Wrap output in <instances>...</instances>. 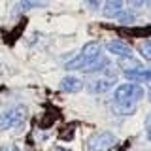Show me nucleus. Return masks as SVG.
I'll list each match as a JSON object with an SVG mask.
<instances>
[{
  "label": "nucleus",
  "instance_id": "23",
  "mask_svg": "<svg viewBox=\"0 0 151 151\" xmlns=\"http://www.w3.org/2000/svg\"><path fill=\"white\" fill-rule=\"evenodd\" d=\"M55 151H72V149H66V147H57Z\"/></svg>",
  "mask_w": 151,
  "mask_h": 151
},
{
  "label": "nucleus",
  "instance_id": "2",
  "mask_svg": "<svg viewBox=\"0 0 151 151\" xmlns=\"http://www.w3.org/2000/svg\"><path fill=\"white\" fill-rule=\"evenodd\" d=\"M89 151H110L115 145V136L111 132H96L87 142Z\"/></svg>",
  "mask_w": 151,
  "mask_h": 151
},
{
  "label": "nucleus",
  "instance_id": "24",
  "mask_svg": "<svg viewBox=\"0 0 151 151\" xmlns=\"http://www.w3.org/2000/svg\"><path fill=\"white\" fill-rule=\"evenodd\" d=\"M144 2H147V4H149V6H151V0H144Z\"/></svg>",
  "mask_w": 151,
  "mask_h": 151
},
{
  "label": "nucleus",
  "instance_id": "9",
  "mask_svg": "<svg viewBox=\"0 0 151 151\" xmlns=\"http://www.w3.org/2000/svg\"><path fill=\"white\" fill-rule=\"evenodd\" d=\"M100 44H98V42H89V44H85L83 45V49H81V55L85 57V59H94V57H98L100 55Z\"/></svg>",
  "mask_w": 151,
  "mask_h": 151
},
{
  "label": "nucleus",
  "instance_id": "11",
  "mask_svg": "<svg viewBox=\"0 0 151 151\" xmlns=\"http://www.w3.org/2000/svg\"><path fill=\"white\" fill-rule=\"evenodd\" d=\"M87 63H89V59H85V57L79 53L78 57H72L68 63H64V68L66 70H83Z\"/></svg>",
  "mask_w": 151,
  "mask_h": 151
},
{
  "label": "nucleus",
  "instance_id": "12",
  "mask_svg": "<svg viewBox=\"0 0 151 151\" xmlns=\"http://www.w3.org/2000/svg\"><path fill=\"white\" fill-rule=\"evenodd\" d=\"M57 117H59V111L53 110V108H47V113L40 119V123H38V125H40L42 129H49V127L57 121Z\"/></svg>",
  "mask_w": 151,
  "mask_h": 151
},
{
  "label": "nucleus",
  "instance_id": "5",
  "mask_svg": "<svg viewBox=\"0 0 151 151\" xmlns=\"http://www.w3.org/2000/svg\"><path fill=\"white\" fill-rule=\"evenodd\" d=\"M106 49L110 51V53L117 55V57H132V49L123 40H111L110 44L106 45Z\"/></svg>",
  "mask_w": 151,
  "mask_h": 151
},
{
  "label": "nucleus",
  "instance_id": "16",
  "mask_svg": "<svg viewBox=\"0 0 151 151\" xmlns=\"http://www.w3.org/2000/svg\"><path fill=\"white\" fill-rule=\"evenodd\" d=\"M138 51H140V55L144 57V59L151 60V40H145V42H142V44L138 45Z\"/></svg>",
  "mask_w": 151,
  "mask_h": 151
},
{
  "label": "nucleus",
  "instance_id": "8",
  "mask_svg": "<svg viewBox=\"0 0 151 151\" xmlns=\"http://www.w3.org/2000/svg\"><path fill=\"white\" fill-rule=\"evenodd\" d=\"M123 9V0H106L104 2V15L106 17H115Z\"/></svg>",
  "mask_w": 151,
  "mask_h": 151
},
{
  "label": "nucleus",
  "instance_id": "22",
  "mask_svg": "<svg viewBox=\"0 0 151 151\" xmlns=\"http://www.w3.org/2000/svg\"><path fill=\"white\" fill-rule=\"evenodd\" d=\"M145 81L151 83V70H147V74H145Z\"/></svg>",
  "mask_w": 151,
  "mask_h": 151
},
{
  "label": "nucleus",
  "instance_id": "14",
  "mask_svg": "<svg viewBox=\"0 0 151 151\" xmlns=\"http://www.w3.org/2000/svg\"><path fill=\"white\" fill-rule=\"evenodd\" d=\"M44 2L42 0H21V2L15 6V12H25V9H30V8H42Z\"/></svg>",
  "mask_w": 151,
  "mask_h": 151
},
{
  "label": "nucleus",
  "instance_id": "10",
  "mask_svg": "<svg viewBox=\"0 0 151 151\" xmlns=\"http://www.w3.org/2000/svg\"><path fill=\"white\" fill-rule=\"evenodd\" d=\"M108 66V59H104V57H94V59H91L87 64H85V72H96V70H102Z\"/></svg>",
  "mask_w": 151,
  "mask_h": 151
},
{
  "label": "nucleus",
  "instance_id": "18",
  "mask_svg": "<svg viewBox=\"0 0 151 151\" xmlns=\"http://www.w3.org/2000/svg\"><path fill=\"white\" fill-rule=\"evenodd\" d=\"M87 2H89V6H91L93 9H96L98 6H100V2H102V0H87Z\"/></svg>",
  "mask_w": 151,
  "mask_h": 151
},
{
  "label": "nucleus",
  "instance_id": "4",
  "mask_svg": "<svg viewBox=\"0 0 151 151\" xmlns=\"http://www.w3.org/2000/svg\"><path fill=\"white\" fill-rule=\"evenodd\" d=\"M117 83V78L113 74H110L106 78V76H102V78H94V79H91V81L87 83V89L91 93H106L108 89H111L113 85Z\"/></svg>",
  "mask_w": 151,
  "mask_h": 151
},
{
  "label": "nucleus",
  "instance_id": "25",
  "mask_svg": "<svg viewBox=\"0 0 151 151\" xmlns=\"http://www.w3.org/2000/svg\"><path fill=\"white\" fill-rule=\"evenodd\" d=\"M149 102H151V91H149Z\"/></svg>",
  "mask_w": 151,
  "mask_h": 151
},
{
  "label": "nucleus",
  "instance_id": "15",
  "mask_svg": "<svg viewBox=\"0 0 151 151\" xmlns=\"http://www.w3.org/2000/svg\"><path fill=\"white\" fill-rule=\"evenodd\" d=\"M74 130H76V125L74 123H70V125H66V127H63V129H60V132H59V136L63 140H72V136H74Z\"/></svg>",
  "mask_w": 151,
  "mask_h": 151
},
{
  "label": "nucleus",
  "instance_id": "6",
  "mask_svg": "<svg viewBox=\"0 0 151 151\" xmlns=\"http://www.w3.org/2000/svg\"><path fill=\"white\" fill-rule=\"evenodd\" d=\"M136 102H130V100H115L111 106V110L117 113V115H132L136 113Z\"/></svg>",
  "mask_w": 151,
  "mask_h": 151
},
{
  "label": "nucleus",
  "instance_id": "1",
  "mask_svg": "<svg viewBox=\"0 0 151 151\" xmlns=\"http://www.w3.org/2000/svg\"><path fill=\"white\" fill-rule=\"evenodd\" d=\"M27 119V108L25 106H15L12 110L0 113V130L8 129H19Z\"/></svg>",
  "mask_w": 151,
  "mask_h": 151
},
{
  "label": "nucleus",
  "instance_id": "21",
  "mask_svg": "<svg viewBox=\"0 0 151 151\" xmlns=\"http://www.w3.org/2000/svg\"><path fill=\"white\" fill-rule=\"evenodd\" d=\"M0 151H19V149H17V145H4Z\"/></svg>",
  "mask_w": 151,
  "mask_h": 151
},
{
  "label": "nucleus",
  "instance_id": "7",
  "mask_svg": "<svg viewBox=\"0 0 151 151\" xmlns=\"http://www.w3.org/2000/svg\"><path fill=\"white\" fill-rule=\"evenodd\" d=\"M60 89L66 93H76V91H81L83 89V81L76 76H66V78L60 79Z\"/></svg>",
  "mask_w": 151,
  "mask_h": 151
},
{
  "label": "nucleus",
  "instance_id": "13",
  "mask_svg": "<svg viewBox=\"0 0 151 151\" xmlns=\"http://www.w3.org/2000/svg\"><path fill=\"white\" fill-rule=\"evenodd\" d=\"M123 36H149L151 27H142V28H119Z\"/></svg>",
  "mask_w": 151,
  "mask_h": 151
},
{
  "label": "nucleus",
  "instance_id": "3",
  "mask_svg": "<svg viewBox=\"0 0 151 151\" xmlns=\"http://www.w3.org/2000/svg\"><path fill=\"white\" fill-rule=\"evenodd\" d=\"M144 96V89L136 83H123L115 89V100H130L138 102Z\"/></svg>",
  "mask_w": 151,
  "mask_h": 151
},
{
  "label": "nucleus",
  "instance_id": "19",
  "mask_svg": "<svg viewBox=\"0 0 151 151\" xmlns=\"http://www.w3.org/2000/svg\"><path fill=\"white\" fill-rule=\"evenodd\" d=\"M129 4H130V6H134V8H140L142 4H144V0H129Z\"/></svg>",
  "mask_w": 151,
  "mask_h": 151
},
{
  "label": "nucleus",
  "instance_id": "20",
  "mask_svg": "<svg viewBox=\"0 0 151 151\" xmlns=\"http://www.w3.org/2000/svg\"><path fill=\"white\" fill-rule=\"evenodd\" d=\"M145 127H147V138L151 140V115L147 117V123H145Z\"/></svg>",
  "mask_w": 151,
  "mask_h": 151
},
{
  "label": "nucleus",
  "instance_id": "17",
  "mask_svg": "<svg viewBox=\"0 0 151 151\" xmlns=\"http://www.w3.org/2000/svg\"><path fill=\"white\" fill-rule=\"evenodd\" d=\"M115 17H119V19H121V23H132V19H134L130 12H123V9H121L119 13H117Z\"/></svg>",
  "mask_w": 151,
  "mask_h": 151
}]
</instances>
